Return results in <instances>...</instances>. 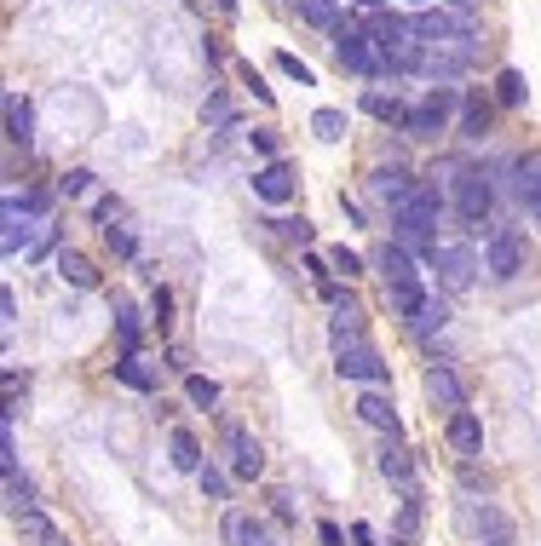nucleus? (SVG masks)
Returning a JSON list of instances; mask_svg holds the SVG:
<instances>
[{"mask_svg":"<svg viewBox=\"0 0 541 546\" xmlns=\"http://www.w3.org/2000/svg\"><path fill=\"white\" fill-rule=\"evenodd\" d=\"M334 340V368H340V380H357V386H386L392 380V368L380 357L369 334H329Z\"/></svg>","mask_w":541,"mask_h":546,"instance_id":"obj_1","label":"nucleus"},{"mask_svg":"<svg viewBox=\"0 0 541 546\" xmlns=\"http://www.w3.org/2000/svg\"><path fill=\"white\" fill-rule=\"evenodd\" d=\"M369 35H375L380 64H386V69L409 75V69L426 64V41L415 35V23H403V18H375V23H369Z\"/></svg>","mask_w":541,"mask_h":546,"instance_id":"obj_2","label":"nucleus"},{"mask_svg":"<svg viewBox=\"0 0 541 546\" xmlns=\"http://www.w3.org/2000/svg\"><path fill=\"white\" fill-rule=\"evenodd\" d=\"M438 219H444V196H438V184H415V196L392 213V225L403 230V242L409 248H426V230H438Z\"/></svg>","mask_w":541,"mask_h":546,"instance_id":"obj_3","label":"nucleus"},{"mask_svg":"<svg viewBox=\"0 0 541 546\" xmlns=\"http://www.w3.org/2000/svg\"><path fill=\"white\" fill-rule=\"evenodd\" d=\"M334 58H340V69H352V75H380V46L369 29H357V23H340L334 29Z\"/></svg>","mask_w":541,"mask_h":546,"instance_id":"obj_4","label":"nucleus"},{"mask_svg":"<svg viewBox=\"0 0 541 546\" xmlns=\"http://www.w3.org/2000/svg\"><path fill=\"white\" fill-rule=\"evenodd\" d=\"M455 104H461V92L455 87H432L421 98V104H415V110H409V121H403V133L409 138H438L449 127V115H455Z\"/></svg>","mask_w":541,"mask_h":546,"instance_id":"obj_5","label":"nucleus"},{"mask_svg":"<svg viewBox=\"0 0 541 546\" xmlns=\"http://www.w3.org/2000/svg\"><path fill=\"white\" fill-rule=\"evenodd\" d=\"M461 524L478 535V546H513V518L495 501H467L461 506Z\"/></svg>","mask_w":541,"mask_h":546,"instance_id":"obj_6","label":"nucleus"},{"mask_svg":"<svg viewBox=\"0 0 541 546\" xmlns=\"http://www.w3.org/2000/svg\"><path fill=\"white\" fill-rule=\"evenodd\" d=\"M490 173H478V167H461L455 173V207H461V219L467 225H484L490 219Z\"/></svg>","mask_w":541,"mask_h":546,"instance_id":"obj_7","label":"nucleus"},{"mask_svg":"<svg viewBox=\"0 0 541 546\" xmlns=\"http://www.w3.org/2000/svg\"><path fill=\"white\" fill-rule=\"evenodd\" d=\"M432 265H438V282H444L449 294H461V288H472V276H478V253L467 242H444V248L432 253Z\"/></svg>","mask_w":541,"mask_h":546,"instance_id":"obj_8","label":"nucleus"},{"mask_svg":"<svg viewBox=\"0 0 541 546\" xmlns=\"http://www.w3.org/2000/svg\"><path fill=\"white\" fill-rule=\"evenodd\" d=\"M484 271H490L495 282H513V276L524 271V242H518L513 230H495L490 242H484Z\"/></svg>","mask_w":541,"mask_h":546,"instance_id":"obj_9","label":"nucleus"},{"mask_svg":"<svg viewBox=\"0 0 541 546\" xmlns=\"http://www.w3.org/2000/svg\"><path fill=\"white\" fill-rule=\"evenodd\" d=\"M415 184H421V179H409L403 167H375V173H369V196H375L380 207H392V213H398V207L415 196Z\"/></svg>","mask_w":541,"mask_h":546,"instance_id":"obj_10","label":"nucleus"},{"mask_svg":"<svg viewBox=\"0 0 541 546\" xmlns=\"http://www.w3.org/2000/svg\"><path fill=\"white\" fill-rule=\"evenodd\" d=\"M225 443H231V472H236V478H248V483H254L259 472H265V449H259V443H254L248 432H242L236 420L225 426Z\"/></svg>","mask_w":541,"mask_h":546,"instance_id":"obj_11","label":"nucleus"},{"mask_svg":"<svg viewBox=\"0 0 541 546\" xmlns=\"http://www.w3.org/2000/svg\"><path fill=\"white\" fill-rule=\"evenodd\" d=\"M254 196L271 202V207L294 202V167H288V161H265V167L254 173Z\"/></svg>","mask_w":541,"mask_h":546,"instance_id":"obj_12","label":"nucleus"},{"mask_svg":"<svg viewBox=\"0 0 541 546\" xmlns=\"http://www.w3.org/2000/svg\"><path fill=\"white\" fill-rule=\"evenodd\" d=\"M444 437H449V449H455V455H467V460L484 455V420H478L472 409H455V414H449Z\"/></svg>","mask_w":541,"mask_h":546,"instance_id":"obj_13","label":"nucleus"},{"mask_svg":"<svg viewBox=\"0 0 541 546\" xmlns=\"http://www.w3.org/2000/svg\"><path fill=\"white\" fill-rule=\"evenodd\" d=\"M426 397H432V403H438V409H467V391H461V380H455V368L449 363H432L426 368Z\"/></svg>","mask_w":541,"mask_h":546,"instance_id":"obj_14","label":"nucleus"},{"mask_svg":"<svg viewBox=\"0 0 541 546\" xmlns=\"http://www.w3.org/2000/svg\"><path fill=\"white\" fill-rule=\"evenodd\" d=\"M380 478L398 483L403 501H409V495H421V483H415V460H409V449H398V443H386V449H380Z\"/></svg>","mask_w":541,"mask_h":546,"instance_id":"obj_15","label":"nucleus"},{"mask_svg":"<svg viewBox=\"0 0 541 546\" xmlns=\"http://www.w3.org/2000/svg\"><path fill=\"white\" fill-rule=\"evenodd\" d=\"M357 420H363V426H375V432L398 437V409H392V397H386L380 386H369L363 397H357Z\"/></svg>","mask_w":541,"mask_h":546,"instance_id":"obj_16","label":"nucleus"},{"mask_svg":"<svg viewBox=\"0 0 541 546\" xmlns=\"http://www.w3.org/2000/svg\"><path fill=\"white\" fill-rule=\"evenodd\" d=\"M375 265H380V276H386V288H409V282H421V271H415V259H409V248H386L375 253Z\"/></svg>","mask_w":541,"mask_h":546,"instance_id":"obj_17","label":"nucleus"},{"mask_svg":"<svg viewBox=\"0 0 541 546\" xmlns=\"http://www.w3.org/2000/svg\"><path fill=\"white\" fill-rule=\"evenodd\" d=\"M6 138L12 144H35V110H29V98L24 92H6Z\"/></svg>","mask_w":541,"mask_h":546,"instance_id":"obj_18","label":"nucleus"},{"mask_svg":"<svg viewBox=\"0 0 541 546\" xmlns=\"http://www.w3.org/2000/svg\"><path fill=\"white\" fill-rule=\"evenodd\" d=\"M167 460H173V472H202V443L185 426H173L167 432Z\"/></svg>","mask_w":541,"mask_h":546,"instance_id":"obj_19","label":"nucleus"},{"mask_svg":"<svg viewBox=\"0 0 541 546\" xmlns=\"http://www.w3.org/2000/svg\"><path fill=\"white\" fill-rule=\"evenodd\" d=\"M12 518H18V535H24L29 546H64V541H58V529H52V518H47V512L24 506V512H12Z\"/></svg>","mask_w":541,"mask_h":546,"instance_id":"obj_20","label":"nucleus"},{"mask_svg":"<svg viewBox=\"0 0 541 546\" xmlns=\"http://www.w3.org/2000/svg\"><path fill=\"white\" fill-rule=\"evenodd\" d=\"M386 305H392V317L415 322V317H421V305H426L421 282H409V288H386Z\"/></svg>","mask_w":541,"mask_h":546,"instance_id":"obj_21","label":"nucleus"},{"mask_svg":"<svg viewBox=\"0 0 541 546\" xmlns=\"http://www.w3.org/2000/svg\"><path fill=\"white\" fill-rule=\"evenodd\" d=\"M363 110L375 115V121H398V127L409 121V110H403L398 92H363Z\"/></svg>","mask_w":541,"mask_h":546,"instance_id":"obj_22","label":"nucleus"},{"mask_svg":"<svg viewBox=\"0 0 541 546\" xmlns=\"http://www.w3.org/2000/svg\"><path fill=\"white\" fill-rule=\"evenodd\" d=\"M116 380H127L133 391H156V368H144L139 351H127V357L116 363Z\"/></svg>","mask_w":541,"mask_h":546,"instance_id":"obj_23","label":"nucleus"},{"mask_svg":"<svg viewBox=\"0 0 541 546\" xmlns=\"http://www.w3.org/2000/svg\"><path fill=\"white\" fill-rule=\"evenodd\" d=\"M58 276H64L70 288H93V282H98V271L87 265V259H81V253H70V248L58 253Z\"/></svg>","mask_w":541,"mask_h":546,"instance_id":"obj_24","label":"nucleus"},{"mask_svg":"<svg viewBox=\"0 0 541 546\" xmlns=\"http://www.w3.org/2000/svg\"><path fill=\"white\" fill-rule=\"evenodd\" d=\"M444 322H449V305H444V299H438V294H426L421 317L409 322V334H421V340H426V334H438V328H444Z\"/></svg>","mask_w":541,"mask_h":546,"instance_id":"obj_25","label":"nucleus"},{"mask_svg":"<svg viewBox=\"0 0 541 546\" xmlns=\"http://www.w3.org/2000/svg\"><path fill=\"white\" fill-rule=\"evenodd\" d=\"M490 133V104L484 98H467L461 104V138H484Z\"/></svg>","mask_w":541,"mask_h":546,"instance_id":"obj_26","label":"nucleus"},{"mask_svg":"<svg viewBox=\"0 0 541 546\" xmlns=\"http://www.w3.org/2000/svg\"><path fill=\"white\" fill-rule=\"evenodd\" d=\"M518 202H530V207L541 202V156L518 161Z\"/></svg>","mask_w":541,"mask_h":546,"instance_id":"obj_27","label":"nucleus"},{"mask_svg":"<svg viewBox=\"0 0 541 546\" xmlns=\"http://www.w3.org/2000/svg\"><path fill=\"white\" fill-rule=\"evenodd\" d=\"M311 133L323 138V144H340L346 138V110H317L311 115Z\"/></svg>","mask_w":541,"mask_h":546,"instance_id":"obj_28","label":"nucleus"},{"mask_svg":"<svg viewBox=\"0 0 541 546\" xmlns=\"http://www.w3.org/2000/svg\"><path fill=\"white\" fill-rule=\"evenodd\" d=\"M300 12H306V23H317V29H340V0H300Z\"/></svg>","mask_w":541,"mask_h":546,"instance_id":"obj_29","label":"nucleus"},{"mask_svg":"<svg viewBox=\"0 0 541 546\" xmlns=\"http://www.w3.org/2000/svg\"><path fill=\"white\" fill-rule=\"evenodd\" d=\"M202 121L208 127H236V104L225 92H208V104H202Z\"/></svg>","mask_w":541,"mask_h":546,"instance_id":"obj_30","label":"nucleus"},{"mask_svg":"<svg viewBox=\"0 0 541 546\" xmlns=\"http://www.w3.org/2000/svg\"><path fill=\"white\" fill-rule=\"evenodd\" d=\"M495 98H501L507 110H518V104H524V75H518V69H501V75H495Z\"/></svg>","mask_w":541,"mask_h":546,"instance_id":"obj_31","label":"nucleus"},{"mask_svg":"<svg viewBox=\"0 0 541 546\" xmlns=\"http://www.w3.org/2000/svg\"><path fill=\"white\" fill-rule=\"evenodd\" d=\"M185 397L196 403V409H213V403H219V380H208V374H190V380H185Z\"/></svg>","mask_w":541,"mask_h":546,"instance_id":"obj_32","label":"nucleus"},{"mask_svg":"<svg viewBox=\"0 0 541 546\" xmlns=\"http://www.w3.org/2000/svg\"><path fill=\"white\" fill-rule=\"evenodd\" d=\"M116 328H121V345L133 351V345H139V311H133L127 299H116Z\"/></svg>","mask_w":541,"mask_h":546,"instance_id":"obj_33","label":"nucleus"},{"mask_svg":"<svg viewBox=\"0 0 541 546\" xmlns=\"http://www.w3.org/2000/svg\"><path fill=\"white\" fill-rule=\"evenodd\" d=\"M277 69H283L288 81H300V87H311V81H317V75H311V64H300L294 52H277Z\"/></svg>","mask_w":541,"mask_h":546,"instance_id":"obj_34","label":"nucleus"},{"mask_svg":"<svg viewBox=\"0 0 541 546\" xmlns=\"http://www.w3.org/2000/svg\"><path fill=\"white\" fill-rule=\"evenodd\" d=\"M104 236H110V248H116L121 259H133V253H139V236H133V230H127V225H110V230H104Z\"/></svg>","mask_w":541,"mask_h":546,"instance_id":"obj_35","label":"nucleus"},{"mask_svg":"<svg viewBox=\"0 0 541 546\" xmlns=\"http://www.w3.org/2000/svg\"><path fill=\"white\" fill-rule=\"evenodd\" d=\"M329 265H334L340 276H363V259H357L352 248H329Z\"/></svg>","mask_w":541,"mask_h":546,"instance_id":"obj_36","label":"nucleus"},{"mask_svg":"<svg viewBox=\"0 0 541 546\" xmlns=\"http://www.w3.org/2000/svg\"><path fill=\"white\" fill-rule=\"evenodd\" d=\"M196 483H202V495H208V501H219V495H225V472H219V466H202V472H196Z\"/></svg>","mask_w":541,"mask_h":546,"instance_id":"obj_37","label":"nucleus"},{"mask_svg":"<svg viewBox=\"0 0 541 546\" xmlns=\"http://www.w3.org/2000/svg\"><path fill=\"white\" fill-rule=\"evenodd\" d=\"M58 190H64V196H87V190H93V173H87V167H75V173H64Z\"/></svg>","mask_w":541,"mask_h":546,"instance_id":"obj_38","label":"nucleus"},{"mask_svg":"<svg viewBox=\"0 0 541 546\" xmlns=\"http://www.w3.org/2000/svg\"><path fill=\"white\" fill-rule=\"evenodd\" d=\"M248 144H254L259 156H271V161H277V133H271V127H254V133H248Z\"/></svg>","mask_w":541,"mask_h":546,"instance_id":"obj_39","label":"nucleus"},{"mask_svg":"<svg viewBox=\"0 0 541 546\" xmlns=\"http://www.w3.org/2000/svg\"><path fill=\"white\" fill-rule=\"evenodd\" d=\"M277 225H283V236H288V242H300V248L311 242V225H306V219H277Z\"/></svg>","mask_w":541,"mask_h":546,"instance_id":"obj_40","label":"nucleus"},{"mask_svg":"<svg viewBox=\"0 0 541 546\" xmlns=\"http://www.w3.org/2000/svg\"><path fill=\"white\" fill-rule=\"evenodd\" d=\"M242 69V81H248V87H254V98H265V104H271V87H265V81H259V69L254 64H236Z\"/></svg>","mask_w":541,"mask_h":546,"instance_id":"obj_41","label":"nucleus"},{"mask_svg":"<svg viewBox=\"0 0 541 546\" xmlns=\"http://www.w3.org/2000/svg\"><path fill=\"white\" fill-rule=\"evenodd\" d=\"M317 541L323 546H346V535H340V524H317Z\"/></svg>","mask_w":541,"mask_h":546,"instance_id":"obj_42","label":"nucleus"},{"mask_svg":"<svg viewBox=\"0 0 541 546\" xmlns=\"http://www.w3.org/2000/svg\"><path fill=\"white\" fill-rule=\"evenodd\" d=\"M0 317H6V328H12V322H18V299H12V288H6V294H0Z\"/></svg>","mask_w":541,"mask_h":546,"instance_id":"obj_43","label":"nucleus"},{"mask_svg":"<svg viewBox=\"0 0 541 546\" xmlns=\"http://www.w3.org/2000/svg\"><path fill=\"white\" fill-rule=\"evenodd\" d=\"M352 546H375V529H369V524H352Z\"/></svg>","mask_w":541,"mask_h":546,"instance_id":"obj_44","label":"nucleus"},{"mask_svg":"<svg viewBox=\"0 0 541 546\" xmlns=\"http://www.w3.org/2000/svg\"><path fill=\"white\" fill-rule=\"evenodd\" d=\"M449 12H461V18H472V12H478V0H449Z\"/></svg>","mask_w":541,"mask_h":546,"instance_id":"obj_45","label":"nucleus"},{"mask_svg":"<svg viewBox=\"0 0 541 546\" xmlns=\"http://www.w3.org/2000/svg\"><path fill=\"white\" fill-rule=\"evenodd\" d=\"M357 6H363V12H380V6H386V0H357Z\"/></svg>","mask_w":541,"mask_h":546,"instance_id":"obj_46","label":"nucleus"},{"mask_svg":"<svg viewBox=\"0 0 541 546\" xmlns=\"http://www.w3.org/2000/svg\"><path fill=\"white\" fill-rule=\"evenodd\" d=\"M213 6H219V12H236V0H213Z\"/></svg>","mask_w":541,"mask_h":546,"instance_id":"obj_47","label":"nucleus"},{"mask_svg":"<svg viewBox=\"0 0 541 546\" xmlns=\"http://www.w3.org/2000/svg\"><path fill=\"white\" fill-rule=\"evenodd\" d=\"M409 6H438V0H409Z\"/></svg>","mask_w":541,"mask_h":546,"instance_id":"obj_48","label":"nucleus"},{"mask_svg":"<svg viewBox=\"0 0 541 546\" xmlns=\"http://www.w3.org/2000/svg\"><path fill=\"white\" fill-rule=\"evenodd\" d=\"M536 219H541V202H536Z\"/></svg>","mask_w":541,"mask_h":546,"instance_id":"obj_49","label":"nucleus"}]
</instances>
